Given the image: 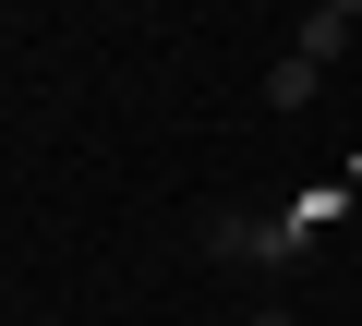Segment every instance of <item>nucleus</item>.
Here are the masks:
<instances>
[{
  "instance_id": "f03ea898",
  "label": "nucleus",
  "mask_w": 362,
  "mask_h": 326,
  "mask_svg": "<svg viewBox=\"0 0 362 326\" xmlns=\"http://www.w3.org/2000/svg\"><path fill=\"white\" fill-rule=\"evenodd\" d=\"M314 85H326V73H314V61H302V49H290V61H278V73H266V109H314Z\"/></svg>"
},
{
  "instance_id": "20e7f679",
  "label": "nucleus",
  "mask_w": 362,
  "mask_h": 326,
  "mask_svg": "<svg viewBox=\"0 0 362 326\" xmlns=\"http://www.w3.org/2000/svg\"><path fill=\"white\" fill-rule=\"evenodd\" d=\"M254 326H302V314H290V302H254Z\"/></svg>"
},
{
  "instance_id": "f257e3e1",
  "label": "nucleus",
  "mask_w": 362,
  "mask_h": 326,
  "mask_svg": "<svg viewBox=\"0 0 362 326\" xmlns=\"http://www.w3.org/2000/svg\"><path fill=\"white\" fill-rule=\"evenodd\" d=\"M206 242H218V254H242V266H266V278H290L314 230H302L290 206H278V218H230V206H218V218H206Z\"/></svg>"
},
{
  "instance_id": "7ed1b4c3",
  "label": "nucleus",
  "mask_w": 362,
  "mask_h": 326,
  "mask_svg": "<svg viewBox=\"0 0 362 326\" xmlns=\"http://www.w3.org/2000/svg\"><path fill=\"white\" fill-rule=\"evenodd\" d=\"M290 49H302V61H314V73H326V61H338V49H350V25H338V13H302V37H290Z\"/></svg>"
},
{
  "instance_id": "39448f33",
  "label": "nucleus",
  "mask_w": 362,
  "mask_h": 326,
  "mask_svg": "<svg viewBox=\"0 0 362 326\" xmlns=\"http://www.w3.org/2000/svg\"><path fill=\"white\" fill-rule=\"evenodd\" d=\"M314 13H338V25H362V0H314Z\"/></svg>"
}]
</instances>
